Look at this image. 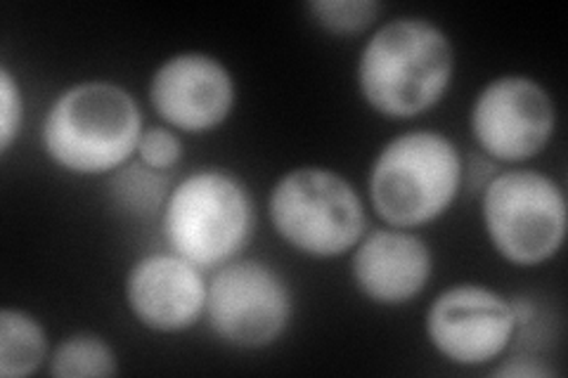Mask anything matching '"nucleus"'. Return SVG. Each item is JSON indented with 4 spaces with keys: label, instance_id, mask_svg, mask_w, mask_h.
Instances as JSON below:
<instances>
[{
    "label": "nucleus",
    "instance_id": "obj_1",
    "mask_svg": "<svg viewBox=\"0 0 568 378\" xmlns=\"http://www.w3.org/2000/svg\"><path fill=\"white\" fill-rule=\"evenodd\" d=\"M450 35L426 17L405 14L379 24L365 41L355 79L372 112L407 121L446 98L455 79Z\"/></svg>",
    "mask_w": 568,
    "mask_h": 378
},
{
    "label": "nucleus",
    "instance_id": "obj_5",
    "mask_svg": "<svg viewBox=\"0 0 568 378\" xmlns=\"http://www.w3.org/2000/svg\"><path fill=\"white\" fill-rule=\"evenodd\" d=\"M268 221L277 237L311 258L351 254L367 232V208L346 175L325 166L282 173L268 194Z\"/></svg>",
    "mask_w": 568,
    "mask_h": 378
},
{
    "label": "nucleus",
    "instance_id": "obj_8",
    "mask_svg": "<svg viewBox=\"0 0 568 378\" xmlns=\"http://www.w3.org/2000/svg\"><path fill=\"white\" fill-rule=\"evenodd\" d=\"M469 131L490 161L524 164L545 152L555 137V98L532 76H497L476 93L469 110Z\"/></svg>",
    "mask_w": 568,
    "mask_h": 378
},
{
    "label": "nucleus",
    "instance_id": "obj_19",
    "mask_svg": "<svg viewBox=\"0 0 568 378\" xmlns=\"http://www.w3.org/2000/svg\"><path fill=\"white\" fill-rule=\"evenodd\" d=\"M490 376L495 378H552L557 371L532 357H507L497 365Z\"/></svg>",
    "mask_w": 568,
    "mask_h": 378
},
{
    "label": "nucleus",
    "instance_id": "obj_2",
    "mask_svg": "<svg viewBox=\"0 0 568 378\" xmlns=\"http://www.w3.org/2000/svg\"><path fill=\"white\" fill-rule=\"evenodd\" d=\"M142 131L145 121L131 90L88 79L67 85L50 102L41 145L52 164L71 175L110 177L135 159Z\"/></svg>",
    "mask_w": 568,
    "mask_h": 378
},
{
    "label": "nucleus",
    "instance_id": "obj_15",
    "mask_svg": "<svg viewBox=\"0 0 568 378\" xmlns=\"http://www.w3.org/2000/svg\"><path fill=\"white\" fill-rule=\"evenodd\" d=\"M173 185L171 173L152 171L145 164H140L138 159L129 161L126 166L110 175L114 204L121 211L135 215V218H148L156 211L162 213Z\"/></svg>",
    "mask_w": 568,
    "mask_h": 378
},
{
    "label": "nucleus",
    "instance_id": "obj_4",
    "mask_svg": "<svg viewBox=\"0 0 568 378\" xmlns=\"http://www.w3.org/2000/svg\"><path fill=\"white\" fill-rule=\"evenodd\" d=\"M254 229L252 190L225 168H200L181 177L162 208L166 246L204 273L240 258Z\"/></svg>",
    "mask_w": 568,
    "mask_h": 378
},
{
    "label": "nucleus",
    "instance_id": "obj_18",
    "mask_svg": "<svg viewBox=\"0 0 568 378\" xmlns=\"http://www.w3.org/2000/svg\"><path fill=\"white\" fill-rule=\"evenodd\" d=\"M24 129V95L8 64L0 67V154H10Z\"/></svg>",
    "mask_w": 568,
    "mask_h": 378
},
{
    "label": "nucleus",
    "instance_id": "obj_6",
    "mask_svg": "<svg viewBox=\"0 0 568 378\" xmlns=\"http://www.w3.org/2000/svg\"><path fill=\"white\" fill-rule=\"evenodd\" d=\"M481 223L497 256L519 267L542 265L566 242V192L536 168L497 171L481 190Z\"/></svg>",
    "mask_w": 568,
    "mask_h": 378
},
{
    "label": "nucleus",
    "instance_id": "obj_16",
    "mask_svg": "<svg viewBox=\"0 0 568 378\" xmlns=\"http://www.w3.org/2000/svg\"><path fill=\"white\" fill-rule=\"evenodd\" d=\"M306 12L313 24L332 35H355L377 24L384 6L377 0H311Z\"/></svg>",
    "mask_w": 568,
    "mask_h": 378
},
{
    "label": "nucleus",
    "instance_id": "obj_10",
    "mask_svg": "<svg viewBox=\"0 0 568 378\" xmlns=\"http://www.w3.org/2000/svg\"><path fill=\"white\" fill-rule=\"evenodd\" d=\"M150 104L164 125L190 135L221 129L233 116L237 83L219 58L183 50L166 58L150 79Z\"/></svg>",
    "mask_w": 568,
    "mask_h": 378
},
{
    "label": "nucleus",
    "instance_id": "obj_7",
    "mask_svg": "<svg viewBox=\"0 0 568 378\" xmlns=\"http://www.w3.org/2000/svg\"><path fill=\"white\" fill-rule=\"evenodd\" d=\"M204 319L230 348H271L292 327V284L271 263L240 256L209 275Z\"/></svg>",
    "mask_w": 568,
    "mask_h": 378
},
{
    "label": "nucleus",
    "instance_id": "obj_9",
    "mask_svg": "<svg viewBox=\"0 0 568 378\" xmlns=\"http://www.w3.org/2000/svg\"><path fill=\"white\" fill-rule=\"evenodd\" d=\"M429 346L457 367H486L503 359L519 334L511 300L490 286L459 282L443 289L424 315Z\"/></svg>",
    "mask_w": 568,
    "mask_h": 378
},
{
    "label": "nucleus",
    "instance_id": "obj_14",
    "mask_svg": "<svg viewBox=\"0 0 568 378\" xmlns=\"http://www.w3.org/2000/svg\"><path fill=\"white\" fill-rule=\"evenodd\" d=\"M48 374L55 378H112L119 374V357L100 334L79 331L52 348Z\"/></svg>",
    "mask_w": 568,
    "mask_h": 378
},
{
    "label": "nucleus",
    "instance_id": "obj_12",
    "mask_svg": "<svg viewBox=\"0 0 568 378\" xmlns=\"http://www.w3.org/2000/svg\"><path fill=\"white\" fill-rule=\"evenodd\" d=\"M434 275V254L417 229H367L351 251V279L367 300L398 308L419 298Z\"/></svg>",
    "mask_w": 568,
    "mask_h": 378
},
{
    "label": "nucleus",
    "instance_id": "obj_17",
    "mask_svg": "<svg viewBox=\"0 0 568 378\" xmlns=\"http://www.w3.org/2000/svg\"><path fill=\"white\" fill-rule=\"evenodd\" d=\"M183 154H185V145L181 135H178V131L169 129L164 123H156V125H145V131H142L135 159L152 171L171 173L183 161Z\"/></svg>",
    "mask_w": 568,
    "mask_h": 378
},
{
    "label": "nucleus",
    "instance_id": "obj_11",
    "mask_svg": "<svg viewBox=\"0 0 568 378\" xmlns=\"http://www.w3.org/2000/svg\"><path fill=\"white\" fill-rule=\"evenodd\" d=\"M209 277L175 251L138 258L123 279V300L140 327L154 334H183L204 319Z\"/></svg>",
    "mask_w": 568,
    "mask_h": 378
},
{
    "label": "nucleus",
    "instance_id": "obj_13",
    "mask_svg": "<svg viewBox=\"0 0 568 378\" xmlns=\"http://www.w3.org/2000/svg\"><path fill=\"white\" fill-rule=\"evenodd\" d=\"M43 321L27 310H0V376L29 378L50 359Z\"/></svg>",
    "mask_w": 568,
    "mask_h": 378
},
{
    "label": "nucleus",
    "instance_id": "obj_3",
    "mask_svg": "<svg viewBox=\"0 0 568 378\" xmlns=\"http://www.w3.org/2000/svg\"><path fill=\"white\" fill-rule=\"evenodd\" d=\"M465 187V159L440 131L417 129L390 137L367 173L372 211L388 227L417 229L440 221Z\"/></svg>",
    "mask_w": 568,
    "mask_h": 378
}]
</instances>
